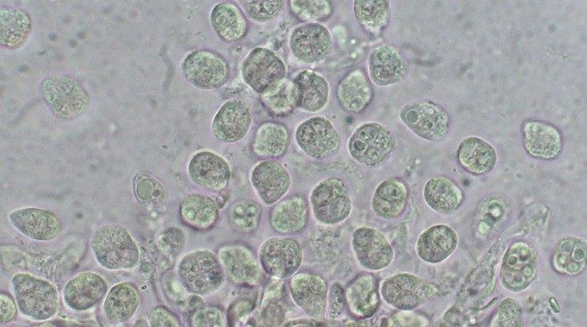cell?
Listing matches in <instances>:
<instances>
[{
    "label": "cell",
    "instance_id": "1",
    "mask_svg": "<svg viewBox=\"0 0 587 327\" xmlns=\"http://www.w3.org/2000/svg\"><path fill=\"white\" fill-rule=\"evenodd\" d=\"M91 249L96 261L109 270L134 268L140 259L137 243L128 230L119 225H105L93 233Z\"/></svg>",
    "mask_w": 587,
    "mask_h": 327
},
{
    "label": "cell",
    "instance_id": "2",
    "mask_svg": "<svg viewBox=\"0 0 587 327\" xmlns=\"http://www.w3.org/2000/svg\"><path fill=\"white\" fill-rule=\"evenodd\" d=\"M177 273L183 287L196 295L216 291L226 276L218 255L206 249L184 255L178 263Z\"/></svg>",
    "mask_w": 587,
    "mask_h": 327
},
{
    "label": "cell",
    "instance_id": "3",
    "mask_svg": "<svg viewBox=\"0 0 587 327\" xmlns=\"http://www.w3.org/2000/svg\"><path fill=\"white\" fill-rule=\"evenodd\" d=\"M12 290L20 312L34 320H46L59 308V294L50 282L26 273L12 278Z\"/></svg>",
    "mask_w": 587,
    "mask_h": 327
},
{
    "label": "cell",
    "instance_id": "4",
    "mask_svg": "<svg viewBox=\"0 0 587 327\" xmlns=\"http://www.w3.org/2000/svg\"><path fill=\"white\" fill-rule=\"evenodd\" d=\"M40 93L52 112L65 120L77 117L90 104L89 93L82 83L67 75L44 78L40 84Z\"/></svg>",
    "mask_w": 587,
    "mask_h": 327
},
{
    "label": "cell",
    "instance_id": "5",
    "mask_svg": "<svg viewBox=\"0 0 587 327\" xmlns=\"http://www.w3.org/2000/svg\"><path fill=\"white\" fill-rule=\"evenodd\" d=\"M312 213L323 225H336L350 215L352 201L346 182L338 177H329L318 182L310 196Z\"/></svg>",
    "mask_w": 587,
    "mask_h": 327
},
{
    "label": "cell",
    "instance_id": "6",
    "mask_svg": "<svg viewBox=\"0 0 587 327\" xmlns=\"http://www.w3.org/2000/svg\"><path fill=\"white\" fill-rule=\"evenodd\" d=\"M396 140L390 131L378 123H366L351 134L348 151L352 159L366 167L383 164L395 148Z\"/></svg>",
    "mask_w": 587,
    "mask_h": 327
},
{
    "label": "cell",
    "instance_id": "7",
    "mask_svg": "<svg viewBox=\"0 0 587 327\" xmlns=\"http://www.w3.org/2000/svg\"><path fill=\"white\" fill-rule=\"evenodd\" d=\"M381 295L390 306L409 310L436 297L440 289L435 283L409 273H398L386 278Z\"/></svg>",
    "mask_w": 587,
    "mask_h": 327
},
{
    "label": "cell",
    "instance_id": "8",
    "mask_svg": "<svg viewBox=\"0 0 587 327\" xmlns=\"http://www.w3.org/2000/svg\"><path fill=\"white\" fill-rule=\"evenodd\" d=\"M399 116L413 132L430 141L443 140L451 124L447 111L430 100H418L406 104Z\"/></svg>",
    "mask_w": 587,
    "mask_h": 327
},
{
    "label": "cell",
    "instance_id": "9",
    "mask_svg": "<svg viewBox=\"0 0 587 327\" xmlns=\"http://www.w3.org/2000/svg\"><path fill=\"white\" fill-rule=\"evenodd\" d=\"M184 77L199 89L222 86L229 79L230 67L220 53L207 49L190 52L181 62Z\"/></svg>",
    "mask_w": 587,
    "mask_h": 327
},
{
    "label": "cell",
    "instance_id": "10",
    "mask_svg": "<svg viewBox=\"0 0 587 327\" xmlns=\"http://www.w3.org/2000/svg\"><path fill=\"white\" fill-rule=\"evenodd\" d=\"M537 268L538 260L535 250L525 242H515L503 256L501 283L511 292L523 291L535 280Z\"/></svg>",
    "mask_w": 587,
    "mask_h": 327
},
{
    "label": "cell",
    "instance_id": "11",
    "mask_svg": "<svg viewBox=\"0 0 587 327\" xmlns=\"http://www.w3.org/2000/svg\"><path fill=\"white\" fill-rule=\"evenodd\" d=\"M241 75L248 86L261 94L285 78L286 67L273 51L256 47L243 60Z\"/></svg>",
    "mask_w": 587,
    "mask_h": 327
},
{
    "label": "cell",
    "instance_id": "12",
    "mask_svg": "<svg viewBox=\"0 0 587 327\" xmlns=\"http://www.w3.org/2000/svg\"><path fill=\"white\" fill-rule=\"evenodd\" d=\"M302 260L301 243L290 237H271L262 243L259 262L263 271L276 278L294 275Z\"/></svg>",
    "mask_w": 587,
    "mask_h": 327
},
{
    "label": "cell",
    "instance_id": "13",
    "mask_svg": "<svg viewBox=\"0 0 587 327\" xmlns=\"http://www.w3.org/2000/svg\"><path fill=\"white\" fill-rule=\"evenodd\" d=\"M295 140L299 148L314 159L329 157L341 145L337 130L324 116H312L299 124Z\"/></svg>",
    "mask_w": 587,
    "mask_h": 327
},
{
    "label": "cell",
    "instance_id": "14",
    "mask_svg": "<svg viewBox=\"0 0 587 327\" xmlns=\"http://www.w3.org/2000/svg\"><path fill=\"white\" fill-rule=\"evenodd\" d=\"M351 247L358 263L368 271L383 270L394 259V251L389 239L374 227L357 228L352 234Z\"/></svg>",
    "mask_w": 587,
    "mask_h": 327
},
{
    "label": "cell",
    "instance_id": "15",
    "mask_svg": "<svg viewBox=\"0 0 587 327\" xmlns=\"http://www.w3.org/2000/svg\"><path fill=\"white\" fill-rule=\"evenodd\" d=\"M294 56L304 63L325 60L330 53L333 39L329 30L319 23H304L294 28L289 38Z\"/></svg>",
    "mask_w": 587,
    "mask_h": 327
},
{
    "label": "cell",
    "instance_id": "16",
    "mask_svg": "<svg viewBox=\"0 0 587 327\" xmlns=\"http://www.w3.org/2000/svg\"><path fill=\"white\" fill-rule=\"evenodd\" d=\"M525 150L539 160H554L563 149L561 132L553 124L542 120L527 119L521 127Z\"/></svg>",
    "mask_w": 587,
    "mask_h": 327
},
{
    "label": "cell",
    "instance_id": "17",
    "mask_svg": "<svg viewBox=\"0 0 587 327\" xmlns=\"http://www.w3.org/2000/svg\"><path fill=\"white\" fill-rule=\"evenodd\" d=\"M225 275L234 283L253 286L262 276L261 267L253 251L242 244H227L218 251Z\"/></svg>",
    "mask_w": 587,
    "mask_h": 327
},
{
    "label": "cell",
    "instance_id": "18",
    "mask_svg": "<svg viewBox=\"0 0 587 327\" xmlns=\"http://www.w3.org/2000/svg\"><path fill=\"white\" fill-rule=\"evenodd\" d=\"M8 219L12 226L21 235L36 241H51L62 231L60 219L53 212L35 207H26L12 211Z\"/></svg>",
    "mask_w": 587,
    "mask_h": 327
},
{
    "label": "cell",
    "instance_id": "19",
    "mask_svg": "<svg viewBox=\"0 0 587 327\" xmlns=\"http://www.w3.org/2000/svg\"><path fill=\"white\" fill-rule=\"evenodd\" d=\"M291 182V176L285 167L274 160L261 161L251 172L252 186L267 205L280 201L288 192Z\"/></svg>",
    "mask_w": 587,
    "mask_h": 327
},
{
    "label": "cell",
    "instance_id": "20",
    "mask_svg": "<svg viewBox=\"0 0 587 327\" xmlns=\"http://www.w3.org/2000/svg\"><path fill=\"white\" fill-rule=\"evenodd\" d=\"M252 124L249 108L239 100L224 102L216 112L212 131L214 137L223 143H236L248 132Z\"/></svg>",
    "mask_w": 587,
    "mask_h": 327
},
{
    "label": "cell",
    "instance_id": "21",
    "mask_svg": "<svg viewBox=\"0 0 587 327\" xmlns=\"http://www.w3.org/2000/svg\"><path fill=\"white\" fill-rule=\"evenodd\" d=\"M188 173L194 183L214 191L224 189L231 178L229 163L222 156L207 150L197 152L191 157Z\"/></svg>",
    "mask_w": 587,
    "mask_h": 327
},
{
    "label": "cell",
    "instance_id": "22",
    "mask_svg": "<svg viewBox=\"0 0 587 327\" xmlns=\"http://www.w3.org/2000/svg\"><path fill=\"white\" fill-rule=\"evenodd\" d=\"M289 290L294 302L307 314L318 316L323 313L328 287L321 275L311 272L294 274L289 283Z\"/></svg>",
    "mask_w": 587,
    "mask_h": 327
},
{
    "label": "cell",
    "instance_id": "23",
    "mask_svg": "<svg viewBox=\"0 0 587 327\" xmlns=\"http://www.w3.org/2000/svg\"><path fill=\"white\" fill-rule=\"evenodd\" d=\"M103 277L94 272H83L72 277L63 289L66 305L73 310H86L99 303L107 293Z\"/></svg>",
    "mask_w": 587,
    "mask_h": 327
},
{
    "label": "cell",
    "instance_id": "24",
    "mask_svg": "<svg viewBox=\"0 0 587 327\" xmlns=\"http://www.w3.org/2000/svg\"><path fill=\"white\" fill-rule=\"evenodd\" d=\"M499 243L492 246L482 261L467 276L459 299L464 305L474 307L495 286V267L497 261Z\"/></svg>",
    "mask_w": 587,
    "mask_h": 327
},
{
    "label": "cell",
    "instance_id": "25",
    "mask_svg": "<svg viewBox=\"0 0 587 327\" xmlns=\"http://www.w3.org/2000/svg\"><path fill=\"white\" fill-rule=\"evenodd\" d=\"M369 76L379 86L401 81L407 74L408 64L404 56L390 44L381 45L372 51L368 59Z\"/></svg>",
    "mask_w": 587,
    "mask_h": 327
},
{
    "label": "cell",
    "instance_id": "26",
    "mask_svg": "<svg viewBox=\"0 0 587 327\" xmlns=\"http://www.w3.org/2000/svg\"><path fill=\"white\" fill-rule=\"evenodd\" d=\"M458 244L457 233L449 226L438 224L420 234L415 251L423 261L438 264L453 254Z\"/></svg>",
    "mask_w": 587,
    "mask_h": 327
},
{
    "label": "cell",
    "instance_id": "27",
    "mask_svg": "<svg viewBox=\"0 0 587 327\" xmlns=\"http://www.w3.org/2000/svg\"><path fill=\"white\" fill-rule=\"evenodd\" d=\"M336 96L343 110L360 114L371 103L374 90L363 69L355 68L341 79L337 85Z\"/></svg>",
    "mask_w": 587,
    "mask_h": 327
},
{
    "label": "cell",
    "instance_id": "28",
    "mask_svg": "<svg viewBox=\"0 0 587 327\" xmlns=\"http://www.w3.org/2000/svg\"><path fill=\"white\" fill-rule=\"evenodd\" d=\"M409 197L406 183L399 178L382 181L375 188L371 206L376 216L384 219H397L405 211Z\"/></svg>",
    "mask_w": 587,
    "mask_h": 327
},
{
    "label": "cell",
    "instance_id": "29",
    "mask_svg": "<svg viewBox=\"0 0 587 327\" xmlns=\"http://www.w3.org/2000/svg\"><path fill=\"white\" fill-rule=\"evenodd\" d=\"M309 205L300 194L288 196L276 203L269 212V224L281 234H298L308 223Z\"/></svg>",
    "mask_w": 587,
    "mask_h": 327
},
{
    "label": "cell",
    "instance_id": "30",
    "mask_svg": "<svg viewBox=\"0 0 587 327\" xmlns=\"http://www.w3.org/2000/svg\"><path fill=\"white\" fill-rule=\"evenodd\" d=\"M426 204L433 211L450 215L455 212L463 202V192L451 178L438 176L430 179L423 189Z\"/></svg>",
    "mask_w": 587,
    "mask_h": 327
},
{
    "label": "cell",
    "instance_id": "31",
    "mask_svg": "<svg viewBox=\"0 0 587 327\" xmlns=\"http://www.w3.org/2000/svg\"><path fill=\"white\" fill-rule=\"evenodd\" d=\"M293 81L296 89L298 108L308 112H318L326 107L330 87L323 76L305 69L299 72Z\"/></svg>",
    "mask_w": 587,
    "mask_h": 327
},
{
    "label": "cell",
    "instance_id": "32",
    "mask_svg": "<svg viewBox=\"0 0 587 327\" xmlns=\"http://www.w3.org/2000/svg\"><path fill=\"white\" fill-rule=\"evenodd\" d=\"M460 165L474 175H484L491 171L496 164L495 149L484 140L470 136L462 140L457 149Z\"/></svg>",
    "mask_w": 587,
    "mask_h": 327
},
{
    "label": "cell",
    "instance_id": "33",
    "mask_svg": "<svg viewBox=\"0 0 587 327\" xmlns=\"http://www.w3.org/2000/svg\"><path fill=\"white\" fill-rule=\"evenodd\" d=\"M586 260V241L575 236H565L556 243L551 266L560 275L575 276L585 270Z\"/></svg>",
    "mask_w": 587,
    "mask_h": 327
},
{
    "label": "cell",
    "instance_id": "34",
    "mask_svg": "<svg viewBox=\"0 0 587 327\" xmlns=\"http://www.w3.org/2000/svg\"><path fill=\"white\" fill-rule=\"evenodd\" d=\"M210 21L218 36L228 43L237 42L247 33L246 17L239 6L232 2L215 4L210 12Z\"/></svg>",
    "mask_w": 587,
    "mask_h": 327
},
{
    "label": "cell",
    "instance_id": "35",
    "mask_svg": "<svg viewBox=\"0 0 587 327\" xmlns=\"http://www.w3.org/2000/svg\"><path fill=\"white\" fill-rule=\"evenodd\" d=\"M289 143L288 128L281 123L267 121L257 128L252 141V150L256 156L271 160L283 156Z\"/></svg>",
    "mask_w": 587,
    "mask_h": 327
},
{
    "label": "cell",
    "instance_id": "36",
    "mask_svg": "<svg viewBox=\"0 0 587 327\" xmlns=\"http://www.w3.org/2000/svg\"><path fill=\"white\" fill-rule=\"evenodd\" d=\"M31 30L32 19L26 10L12 6H1V46L12 51L20 48L27 41Z\"/></svg>",
    "mask_w": 587,
    "mask_h": 327
},
{
    "label": "cell",
    "instance_id": "37",
    "mask_svg": "<svg viewBox=\"0 0 587 327\" xmlns=\"http://www.w3.org/2000/svg\"><path fill=\"white\" fill-rule=\"evenodd\" d=\"M180 216L184 224L196 230H207L219 218L217 203L210 196L189 194L180 203Z\"/></svg>",
    "mask_w": 587,
    "mask_h": 327
},
{
    "label": "cell",
    "instance_id": "38",
    "mask_svg": "<svg viewBox=\"0 0 587 327\" xmlns=\"http://www.w3.org/2000/svg\"><path fill=\"white\" fill-rule=\"evenodd\" d=\"M140 292L131 283H119L111 287L103 303L106 316L113 322H124L137 310Z\"/></svg>",
    "mask_w": 587,
    "mask_h": 327
},
{
    "label": "cell",
    "instance_id": "39",
    "mask_svg": "<svg viewBox=\"0 0 587 327\" xmlns=\"http://www.w3.org/2000/svg\"><path fill=\"white\" fill-rule=\"evenodd\" d=\"M345 297L357 313H373L380 301L377 278L371 273L358 275L347 286Z\"/></svg>",
    "mask_w": 587,
    "mask_h": 327
},
{
    "label": "cell",
    "instance_id": "40",
    "mask_svg": "<svg viewBox=\"0 0 587 327\" xmlns=\"http://www.w3.org/2000/svg\"><path fill=\"white\" fill-rule=\"evenodd\" d=\"M358 22L370 35L379 36L390 21V3L384 0H361L353 3Z\"/></svg>",
    "mask_w": 587,
    "mask_h": 327
},
{
    "label": "cell",
    "instance_id": "41",
    "mask_svg": "<svg viewBox=\"0 0 587 327\" xmlns=\"http://www.w3.org/2000/svg\"><path fill=\"white\" fill-rule=\"evenodd\" d=\"M262 106L277 116L291 114L297 107V93L293 80L284 78L277 84L260 94Z\"/></svg>",
    "mask_w": 587,
    "mask_h": 327
},
{
    "label": "cell",
    "instance_id": "42",
    "mask_svg": "<svg viewBox=\"0 0 587 327\" xmlns=\"http://www.w3.org/2000/svg\"><path fill=\"white\" fill-rule=\"evenodd\" d=\"M261 206L253 200L241 199L233 203L228 211L231 226L244 234L254 233L261 218Z\"/></svg>",
    "mask_w": 587,
    "mask_h": 327
},
{
    "label": "cell",
    "instance_id": "43",
    "mask_svg": "<svg viewBox=\"0 0 587 327\" xmlns=\"http://www.w3.org/2000/svg\"><path fill=\"white\" fill-rule=\"evenodd\" d=\"M477 231L485 236L502 222L507 214V204L498 196H491L484 200L478 211Z\"/></svg>",
    "mask_w": 587,
    "mask_h": 327
},
{
    "label": "cell",
    "instance_id": "44",
    "mask_svg": "<svg viewBox=\"0 0 587 327\" xmlns=\"http://www.w3.org/2000/svg\"><path fill=\"white\" fill-rule=\"evenodd\" d=\"M291 12L302 22L316 23L328 19L334 12L332 2L329 1H290Z\"/></svg>",
    "mask_w": 587,
    "mask_h": 327
},
{
    "label": "cell",
    "instance_id": "45",
    "mask_svg": "<svg viewBox=\"0 0 587 327\" xmlns=\"http://www.w3.org/2000/svg\"><path fill=\"white\" fill-rule=\"evenodd\" d=\"M489 327H522V308L513 299L506 298L496 307Z\"/></svg>",
    "mask_w": 587,
    "mask_h": 327
},
{
    "label": "cell",
    "instance_id": "46",
    "mask_svg": "<svg viewBox=\"0 0 587 327\" xmlns=\"http://www.w3.org/2000/svg\"><path fill=\"white\" fill-rule=\"evenodd\" d=\"M241 4L252 19L257 21H265L277 17L282 11L285 2L279 0L243 1Z\"/></svg>",
    "mask_w": 587,
    "mask_h": 327
},
{
    "label": "cell",
    "instance_id": "47",
    "mask_svg": "<svg viewBox=\"0 0 587 327\" xmlns=\"http://www.w3.org/2000/svg\"><path fill=\"white\" fill-rule=\"evenodd\" d=\"M222 313L215 307L198 309L193 315V327H223Z\"/></svg>",
    "mask_w": 587,
    "mask_h": 327
},
{
    "label": "cell",
    "instance_id": "48",
    "mask_svg": "<svg viewBox=\"0 0 587 327\" xmlns=\"http://www.w3.org/2000/svg\"><path fill=\"white\" fill-rule=\"evenodd\" d=\"M149 320L151 327H181L173 315L162 307L153 309Z\"/></svg>",
    "mask_w": 587,
    "mask_h": 327
},
{
    "label": "cell",
    "instance_id": "49",
    "mask_svg": "<svg viewBox=\"0 0 587 327\" xmlns=\"http://www.w3.org/2000/svg\"><path fill=\"white\" fill-rule=\"evenodd\" d=\"M136 192L141 199L148 201L158 197L159 194L163 193V188L156 180L144 177L138 181Z\"/></svg>",
    "mask_w": 587,
    "mask_h": 327
},
{
    "label": "cell",
    "instance_id": "50",
    "mask_svg": "<svg viewBox=\"0 0 587 327\" xmlns=\"http://www.w3.org/2000/svg\"><path fill=\"white\" fill-rule=\"evenodd\" d=\"M0 316L1 323H7L14 318L17 313L16 304L12 298L7 293L1 292L0 295Z\"/></svg>",
    "mask_w": 587,
    "mask_h": 327
},
{
    "label": "cell",
    "instance_id": "51",
    "mask_svg": "<svg viewBox=\"0 0 587 327\" xmlns=\"http://www.w3.org/2000/svg\"><path fill=\"white\" fill-rule=\"evenodd\" d=\"M392 327H424V322L412 313H399L392 322Z\"/></svg>",
    "mask_w": 587,
    "mask_h": 327
},
{
    "label": "cell",
    "instance_id": "52",
    "mask_svg": "<svg viewBox=\"0 0 587 327\" xmlns=\"http://www.w3.org/2000/svg\"><path fill=\"white\" fill-rule=\"evenodd\" d=\"M32 327H58V326L51 322H44L38 324H35Z\"/></svg>",
    "mask_w": 587,
    "mask_h": 327
}]
</instances>
